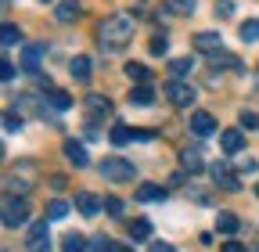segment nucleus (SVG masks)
Returning <instances> with one entry per match:
<instances>
[{"mask_svg":"<svg viewBox=\"0 0 259 252\" xmlns=\"http://www.w3.org/2000/svg\"><path fill=\"white\" fill-rule=\"evenodd\" d=\"M97 36H101V47L105 51H122L130 40H134V22H130L126 15H112V18L101 22Z\"/></svg>","mask_w":259,"mask_h":252,"instance_id":"obj_1","label":"nucleus"},{"mask_svg":"<svg viewBox=\"0 0 259 252\" xmlns=\"http://www.w3.org/2000/svg\"><path fill=\"white\" fill-rule=\"evenodd\" d=\"M101 177L112 180V184H126V180H134V177H137V166H134V162H126V159H119V155H112V159L101 162Z\"/></svg>","mask_w":259,"mask_h":252,"instance_id":"obj_2","label":"nucleus"},{"mask_svg":"<svg viewBox=\"0 0 259 252\" xmlns=\"http://www.w3.org/2000/svg\"><path fill=\"white\" fill-rule=\"evenodd\" d=\"M29 216V202L25 195H4V227H18Z\"/></svg>","mask_w":259,"mask_h":252,"instance_id":"obj_3","label":"nucleus"},{"mask_svg":"<svg viewBox=\"0 0 259 252\" xmlns=\"http://www.w3.org/2000/svg\"><path fill=\"white\" fill-rule=\"evenodd\" d=\"M25 248H29V252H51V231H47L44 220L29 227V234H25Z\"/></svg>","mask_w":259,"mask_h":252,"instance_id":"obj_4","label":"nucleus"},{"mask_svg":"<svg viewBox=\"0 0 259 252\" xmlns=\"http://www.w3.org/2000/svg\"><path fill=\"white\" fill-rule=\"evenodd\" d=\"M166 98H169L177 108H191V105H194V87L173 79V83H166Z\"/></svg>","mask_w":259,"mask_h":252,"instance_id":"obj_5","label":"nucleus"},{"mask_svg":"<svg viewBox=\"0 0 259 252\" xmlns=\"http://www.w3.org/2000/svg\"><path fill=\"white\" fill-rule=\"evenodd\" d=\"M44 54H47V44H29V47H22V72L36 76V72H40Z\"/></svg>","mask_w":259,"mask_h":252,"instance_id":"obj_6","label":"nucleus"},{"mask_svg":"<svg viewBox=\"0 0 259 252\" xmlns=\"http://www.w3.org/2000/svg\"><path fill=\"white\" fill-rule=\"evenodd\" d=\"M209 173H212V180L223 187V191H241V180L231 173V166H227V162H212Z\"/></svg>","mask_w":259,"mask_h":252,"instance_id":"obj_7","label":"nucleus"},{"mask_svg":"<svg viewBox=\"0 0 259 252\" xmlns=\"http://www.w3.org/2000/svg\"><path fill=\"white\" fill-rule=\"evenodd\" d=\"M191 134L212 137V134H216V119H212L209 112H191Z\"/></svg>","mask_w":259,"mask_h":252,"instance_id":"obj_8","label":"nucleus"},{"mask_svg":"<svg viewBox=\"0 0 259 252\" xmlns=\"http://www.w3.org/2000/svg\"><path fill=\"white\" fill-rule=\"evenodd\" d=\"M83 15V8H79V0H61V4L54 8V18L61 22V25H72L76 18Z\"/></svg>","mask_w":259,"mask_h":252,"instance_id":"obj_9","label":"nucleus"},{"mask_svg":"<svg viewBox=\"0 0 259 252\" xmlns=\"http://www.w3.org/2000/svg\"><path fill=\"white\" fill-rule=\"evenodd\" d=\"M65 155H69V162H72L76 170H87V166H90V155H87V148H83L79 141H65Z\"/></svg>","mask_w":259,"mask_h":252,"instance_id":"obj_10","label":"nucleus"},{"mask_svg":"<svg viewBox=\"0 0 259 252\" xmlns=\"http://www.w3.org/2000/svg\"><path fill=\"white\" fill-rule=\"evenodd\" d=\"M76 209H79L83 216H97V213H101V198H97L94 191H79V195H76Z\"/></svg>","mask_w":259,"mask_h":252,"instance_id":"obj_11","label":"nucleus"},{"mask_svg":"<svg viewBox=\"0 0 259 252\" xmlns=\"http://www.w3.org/2000/svg\"><path fill=\"white\" fill-rule=\"evenodd\" d=\"M220 144H223L227 155H238V151L245 148V134H241V130H223V134H220Z\"/></svg>","mask_w":259,"mask_h":252,"instance_id":"obj_12","label":"nucleus"},{"mask_svg":"<svg viewBox=\"0 0 259 252\" xmlns=\"http://www.w3.org/2000/svg\"><path fill=\"white\" fill-rule=\"evenodd\" d=\"M194 47H198L202 54L223 51V36H220V33H198V36H194Z\"/></svg>","mask_w":259,"mask_h":252,"instance_id":"obj_13","label":"nucleus"},{"mask_svg":"<svg viewBox=\"0 0 259 252\" xmlns=\"http://www.w3.org/2000/svg\"><path fill=\"white\" fill-rule=\"evenodd\" d=\"M69 69H72V76H76L79 83H90V58H83V54H76V58L69 61Z\"/></svg>","mask_w":259,"mask_h":252,"instance_id":"obj_14","label":"nucleus"},{"mask_svg":"<svg viewBox=\"0 0 259 252\" xmlns=\"http://www.w3.org/2000/svg\"><path fill=\"white\" fill-rule=\"evenodd\" d=\"M47 105L54 108V112H69L72 108V98L65 90H47Z\"/></svg>","mask_w":259,"mask_h":252,"instance_id":"obj_15","label":"nucleus"},{"mask_svg":"<svg viewBox=\"0 0 259 252\" xmlns=\"http://www.w3.org/2000/svg\"><path fill=\"white\" fill-rule=\"evenodd\" d=\"M130 101H134V105H151V101H155L151 83H137L134 90H130Z\"/></svg>","mask_w":259,"mask_h":252,"instance_id":"obj_16","label":"nucleus"},{"mask_svg":"<svg viewBox=\"0 0 259 252\" xmlns=\"http://www.w3.org/2000/svg\"><path fill=\"white\" fill-rule=\"evenodd\" d=\"M122 72L134 79V87H137V83H151V72L141 65V61H126V69H122Z\"/></svg>","mask_w":259,"mask_h":252,"instance_id":"obj_17","label":"nucleus"},{"mask_svg":"<svg viewBox=\"0 0 259 252\" xmlns=\"http://www.w3.org/2000/svg\"><path fill=\"white\" fill-rule=\"evenodd\" d=\"M108 141H112L115 148H122V144L134 141V130H130V126H122V122H115V126H112V134H108Z\"/></svg>","mask_w":259,"mask_h":252,"instance_id":"obj_18","label":"nucleus"},{"mask_svg":"<svg viewBox=\"0 0 259 252\" xmlns=\"http://www.w3.org/2000/svg\"><path fill=\"white\" fill-rule=\"evenodd\" d=\"M216 227H220V234H238V227H241V220H238L234 213H220V220H216Z\"/></svg>","mask_w":259,"mask_h":252,"instance_id":"obj_19","label":"nucleus"},{"mask_svg":"<svg viewBox=\"0 0 259 252\" xmlns=\"http://www.w3.org/2000/svg\"><path fill=\"white\" fill-rule=\"evenodd\" d=\"M18 40H22V33H18V25L4 22V29H0V44H4V51H8V47H18Z\"/></svg>","mask_w":259,"mask_h":252,"instance_id":"obj_20","label":"nucleus"},{"mask_svg":"<svg viewBox=\"0 0 259 252\" xmlns=\"http://www.w3.org/2000/svg\"><path fill=\"white\" fill-rule=\"evenodd\" d=\"M137 198H141V202H162V198H166V191H162L158 184H141Z\"/></svg>","mask_w":259,"mask_h":252,"instance_id":"obj_21","label":"nucleus"},{"mask_svg":"<svg viewBox=\"0 0 259 252\" xmlns=\"http://www.w3.org/2000/svg\"><path fill=\"white\" fill-rule=\"evenodd\" d=\"M87 238L83 234H65V241H61V252H87Z\"/></svg>","mask_w":259,"mask_h":252,"instance_id":"obj_22","label":"nucleus"},{"mask_svg":"<svg viewBox=\"0 0 259 252\" xmlns=\"http://www.w3.org/2000/svg\"><path fill=\"white\" fill-rule=\"evenodd\" d=\"M87 105H90V112H94V115H108V112H112L108 98H101V94H90V98H87Z\"/></svg>","mask_w":259,"mask_h":252,"instance_id":"obj_23","label":"nucleus"},{"mask_svg":"<svg viewBox=\"0 0 259 252\" xmlns=\"http://www.w3.org/2000/svg\"><path fill=\"white\" fill-rule=\"evenodd\" d=\"M169 72H173V76H187V72H194V58H173V61H169Z\"/></svg>","mask_w":259,"mask_h":252,"instance_id":"obj_24","label":"nucleus"},{"mask_svg":"<svg viewBox=\"0 0 259 252\" xmlns=\"http://www.w3.org/2000/svg\"><path fill=\"white\" fill-rule=\"evenodd\" d=\"M130 234H134L137 241H148L151 238V224L148 220H134V224H130Z\"/></svg>","mask_w":259,"mask_h":252,"instance_id":"obj_25","label":"nucleus"},{"mask_svg":"<svg viewBox=\"0 0 259 252\" xmlns=\"http://www.w3.org/2000/svg\"><path fill=\"white\" fill-rule=\"evenodd\" d=\"M238 36H241L245 44H252V40H259V22H245V25L238 29Z\"/></svg>","mask_w":259,"mask_h":252,"instance_id":"obj_26","label":"nucleus"},{"mask_svg":"<svg viewBox=\"0 0 259 252\" xmlns=\"http://www.w3.org/2000/svg\"><path fill=\"white\" fill-rule=\"evenodd\" d=\"M115 248V241L108 238V234H97L94 241H90V252H112Z\"/></svg>","mask_w":259,"mask_h":252,"instance_id":"obj_27","label":"nucleus"},{"mask_svg":"<svg viewBox=\"0 0 259 252\" xmlns=\"http://www.w3.org/2000/svg\"><path fill=\"white\" fill-rule=\"evenodd\" d=\"M4 130H8V134H18V130H22V115H18V112H8V115H4Z\"/></svg>","mask_w":259,"mask_h":252,"instance_id":"obj_28","label":"nucleus"},{"mask_svg":"<svg viewBox=\"0 0 259 252\" xmlns=\"http://www.w3.org/2000/svg\"><path fill=\"white\" fill-rule=\"evenodd\" d=\"M65 213H69V202H58V198H54V202L47 205V216H51V220H61Z\"/></svg>","mask_w":259,"mask_h":252,"instance_id":"obj_29","label":"nucleus"},{"mask_svg":"<svg viewBox=\"0 0 259 252\" xmlns=\"http://www.w3.org/2000/svg\"><path fill=\"white\" fill-rule=\"evenodd\" d=\"M184 170H191V173H198L202 170V159L194 151H184Z\"/></svg>","mask_w":259,"mask_h":252,"instance_id":"obj_30","label":"nucleus"},{"mask_svg":"<svg viewBox=\"0 0 259 252\" xmlns=\"http://www.w3.org/2000/svg\"><path fill=\"white\" fill-rule=\"evenodd\" d=\"M148 51H151V54H155V58H162V54H166V51H169V44H166V36H155V40H151V47H148Z\"/></svg>","mask_w":259,"mask_h":252,"instance_id":"obj_31","label":"nucleus"},{"mask_svg":"<svg viewBox=\"0 0 259 252\" xmlns=\"http://www.w3.org/2000/svg\"><path fill=\"white\" fill-rule=\"evenodd\" d=\"M238 119H241V126H248V130H259V115H255V112H248V108H245Z\"/></svg>","mask_w":259,"mask_h":252,"instance_id":"obj_32","label":"nucleus"},{"mask_svg":"<svg viewBox=\"0 0 259 252\" xmlns=\"http://www.w3.org/2000/svg\"><path fill=\"white\" fill-rule=\"evenodd\" d=\"M238 173H259V162L255 159H241L238 162Z\"/></svg>","mask_w":259,"mask_h":252,"instance_id":"obj_33","label":"nucleus"},{"mask_svg":"<svg viewBox=\"0 0 259 252\" xmlns=\"http://www.w3.org/2000/svg\"><path fill=\"white\" fill-rule=\"evenodd\" d=\"M105 209H108L112 216H122V202H119V198H108V202H105Z\"/></svg>","mask_w":259,"mask_h":252,"instance_id":"obj_34","label":"nucleus"},{"mask_svg":"<svg viewBox=\"0 0 259 252\" xmlns=\"http://www.w3.org/2000/svg\"><path fill=\"white\" fill-rule=\"evenodd\" d=\"M0 72H4V76H0L4 83H11V79H15V65H11V61H4V65H0Z\"/></svg>","mask_w":259,"mask_h":252,"instance_id":"obj_35","label":"nucleus"},{"mask_svg":"<svg viewBox=\"0 0 259 252\" xmlns=\"http://www.w3.org/2000/svg\"><path fill=\"white\" fill-rule=\"evenodd\" d=\"M151 252H173L169 241H151Z\"/></svg>","mask_w":259,"mask_h":252,"instance_id":"obj_36","label":"nucleus"},{"mask_svg":"<svg viewBox=\"0 0 259 252\" xmlns=\"http://www.w3.org/2000/svg\"><path fill=\"white\" fill-rule=\"evenodd\" d=\"M216 11H220V15H231V11H234V4H231V0H220Z\"/></svg>","mask_w":259,"mask_h":252,"instance_id":"obj_37","label":"nucleus"},{"mask_svg":"<svg viewBox=\"0 0 259 252\" xmlns=\"http://www.w3.org/2000/svg\"><path fill=\"white\" fill-rule=\"evenodd\" d=\"M223 252H248V248H245V245H238V241H227V245H223Z\"/></svg>","mask_w":259,"mask_h":252,"instance_id":"obj_38","label":"nucleus"},{"mask_svg":"<svg viewBox=\"0 0 259 252\" xmlns=\"http://www.w3.org/2000/svg\"><path fill=\"white\" fill-rule=\"evenodd\" d=\"M151 137H155L151 130H134V141H151Z\"/></svg>","mask_w":259,"mask_h":252,"instance_id":"obj_39","label":"nucleus"},{"mask_svg":"<svg viewBox=\"0 0 259 252\" xmlns=\"http://www.w3.org/2000/svg\"><path fill=\"white\" fill-rule=\"evenodd\" d=\"M112 252H134V248H126V245H119V241H115V248H112Z\"/></svg>","mask_w":259,"mask_h":252,"instance_id":"obj_40","label":"nucleus"},{"mask_svg":"<svg viewBox=\"0 0 259 252\" xmlns=\"http://www.w3.org/2000/svg\"><path fill=\"white\" fill-rule=\"evenodd\" d=\"M248 252H259V245H255V248H248Z\"/></svg>","mask_w":259,"mask_h":252,"instance_id":"obj_41","label":"nucleus"},{"mask_svg":"<svg viewBox=\"0 0 259 252\" xmlns=\"http://www.w3.org/2000/svg\"><path fill=\"white\" fill-rule=\"evenodd\" d=\"M255 195H259V184H255Z\"/></svg>","mask_w":259,"mask_h":252,"instance_id":"obj_42","label":"nucleus"},{"mask_svg":"<svg viewBox=\"0 0 259 252\" xmlns=\"http://www.w3.org/2000/svg\"><path fill=\"white\" fill-rule=\"evenodd\" d=\"M255 79H259V69H255Z\"/></svg>","mask_w":259,"mask_h":252,"instance_id":"obj_43","label":"nucleus"},{"mask_svg":"<svg viewBox=\"0 0 259 252\" xmlns=\"http://www.w3.org/2000/svg\"><path fill=\"white\" fill-rule=\"evenodd\" d=\"M44 4H51V0H44Z\"/></svg>","mask_w":259,"mask_h":252,"instance_id":"obj_44","label":"nucleus"}]
</instances>
